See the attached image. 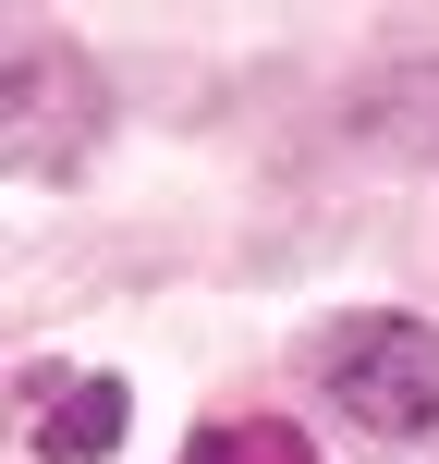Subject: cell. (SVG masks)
Listing matches in <instances>:
<instances>
[{
	"label": "cell",
	"mask_w": 439,
	"mask_h": 464,
	"mask_svg": "<svg viewBox=\"0 0 439 464\" xmlns=\"http://www.w3.org/2000/svg\"><path fill=\"white\" fill-rule=\"evenodd\" d=\"M98 122H110L98 73L73 62L37 13L0 24V171H24V184H73L86 147H98Z\"/></svg>",
	"instance_id": "obj_1"
},
{
	"label": "cell",
	"mask_w": 439,
	"mask_h": 464,
	"mask_svg": "<svg viewBox=\"0 0 439 464\" xmlns=\"http://www.w3.org/2000/svg\"><path fill=\"white\" fill-rule=\"evenodd\" d=\"M318 379L367 440H415L439 428V330L427 318H342L318 343Z\"/></svg>",
	"instance_id": "obj_2"
},
{
	"label": "cell",
	"mask_w": 439,
	"mask_h": 464,
	"mask_svg": "<svg viewBox=\"0 0 439 464\" xmlns=\"http://www.w3.org/2000/svg\"><path fill=\"white\" fill-rule=\"evenodd\" d=\"M13 416H24V452L37 464H110L122 428H135V392L122 379H86V367H24Z\"/></svg>",
	"instance_id": "obj_3"
},
{
	"label": "cell",
	"mask_w": 439,
	"mask_h": 464,
	"mask_svg": "<svg viewBox=\"0 0 439 464\" xmlns=\"http://www.w3.org/2000/svg\"><path fill=\"white\" fill-rule=\"evenodd\" d=\"M354 147H378V160H403V171H439V62L367 73V98H354Z\"/></svg>",
	"instance_id": "obj_4"
},
{
	"label": "cell",
	"mask_w": 439,
	"mask_h": 464,
	"mask_svg": "<svg viewBox=\"0 0 439 464\" xmlns=\"http://www.w3.org/2000/svg\"><path fill=\"white\" fill-rule=\"evenodd\" d=\"M184 464H318V452H305V428H281V416H232V428H208Z\"/></svg>",
	"instance_id": "obj_5"
}]
</instances>
